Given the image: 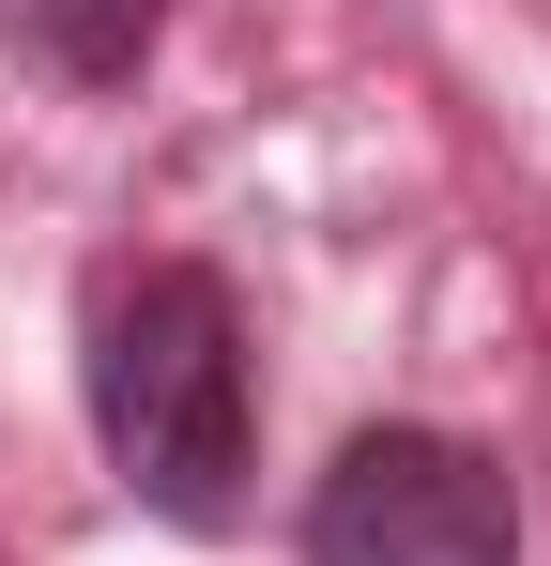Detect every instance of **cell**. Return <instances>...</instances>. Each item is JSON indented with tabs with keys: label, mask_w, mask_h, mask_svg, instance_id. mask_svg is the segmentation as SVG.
I'll list each match as a JSON object with an SVG mask.
<instances>
[{
	"label": "cell",
	"mask_w": 551,
	"mask_h": 566,
	"mask_svg": "<svg viewBox=\"0 0 551 566\" xmlns=\"http://www.w3.org/2000/svg\"><path fill=\"white\" fill-rule=\"evenodd\" d=\"M31 31H46V62H62V77H92V93H123V77L154 62L169 0H31Z\"/></svg>",
	"instance_id": "3"
},
{
	"label": "cell",
	"mask_w": 551,
	"mask_h": 566,
	"mask_svg": "<svg viewBox=\"0 0 551 566\" xmlns=\"http://www.w3.org/2000/svg\"><path fill=\"white\" fill-rule=\"evenodd\" d=\"M306 566H521V505L459 429H353L306 490Z\"/></svg>",
	"instance_id": "2"
},
{
	"label": "cell",
	"mask_w": 551,
	"mask_h": 566,
	"mask_svg": "<svg viewBox=\"0 0 551 566\" xmlns=\"http://www.w3.org/2000/svg\"><path fill=\"white\" fill-rule=\"evenodd\" d=\"M92 429L138 505L169 521H230L246 490V322L199 261H154V276L107 291L92 322Z\"/></svg>",
	"instance_id": "1"
}]
</instances>
